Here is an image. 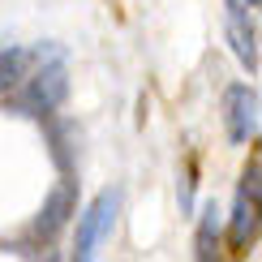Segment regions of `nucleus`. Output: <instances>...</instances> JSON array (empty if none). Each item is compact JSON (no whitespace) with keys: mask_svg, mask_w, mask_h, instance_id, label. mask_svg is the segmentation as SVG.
<instances>
[{"mask_svg":"<svg viewBox=\"0 0 262 262\" xmlns=\"http://www.w3.org/2000/svg\"><path fill=\"white\" fill-rule=\"evenodd\" d=\"M9 107H13L17 116H35V121H48V116H56V107L69 99V73H64L60 60L52 64H39L35 73L26 69V78H21L13 91L5 95Z\"/></svg>","mask_w":262,"mask_h":262,"instance_id":"nucleus-1","label":"nucleus"},{"mask_svg":"<svg viewBox=\"0 0 262 262\" xmlns=\"http://www.w3.org/2000/svg\"><path fill=\"white\" fill-rule=\"evenodd\" d=\"M116 215H121V189H103L86 211L78 215V236H73V258H95L107 236L116 228Z\"/></svg>","mask_w":262,"mask_h":262,"instance_id":"nucleus-2","label":"nucleus"},{"mask_svg":"<svg viewBox=\"0 0 262 262\" xmlns=\"http://www.w3.org/2000/svg\"><path fill=\"white\" fill-rule=\"evenodd\" d=\"M224 121H228V138L236 142V146H245V142L258 138V91L245 82L228 86L224 95Z\"/></svg>","mask_w":262,"mask_h":262,"instance_id":"nucleus-3","label":"nucleus"},{"mask_svg":"<svg viewBox=\"0 0 262 262\" xmlns=\"http://www.w3.org/2000/svg\"><path fill=\"white\" fill-rule=\"evenodd\" d=\"M224 30H228V43H232L236 60L249 73H258V26L249 17L245 0H224Z\"/></svg>","mask_w":262,"mask_h":262,"instance_id":"nucleus-4","label":"nucleus"},{"mask_svg":"<svg viewBox=\"0 0 262 262\" xmlns=\"http://www.w3.org/2000/svg\"><path fill=\"white\" fill-rule=\"evenodd\" d=\"M73 215H78V189H73V181H56V185H52V193L43 198V211H39V220H35V236L52 241Z\"/></svg>","mask_w":262,"mask_h":262,"instance_id":"nucleus-5","label":"nucleus"},{"mask_svg":"<svg viewBox=\"0 0 262 262\" xmlns=\"http://www.w3.org/2000/svg\"><path fill=\"white\" fill-rule=\"evenodd\" d=\"M30 64H35V56H30L26 48H5V52H0V99H5L21 78H26Z\"/></svg>","mask_w":262,"mask_h":262,"instance_id":"nucleus-6","label":"nucleus"},{"mask_svg":"<svg viewBox=\"0 0 262 262\" xmlns=\"http://www.w3.org/2000/svg\"><path fill=\"white\" fill-rule=\"evenodd\" d=\"M254 232H258V202H249L241 193L232 206V249H245L254 241Z\"/></svg>","mask_w":262,"mask_h":262,"instance_id":"nucleus-7","label":"nucleus"},{"mask_svg":"<svg viewBox=\"0 0 262 262\" xmlns=\"http://www.w3.org/2000/svg\"><path fill=\"white\" fill-rule=\"evenodd\" d=\"M215 245H220V206L215 202H206L202 206V220H198V254L202 262H211L215 258Z\"/></svg>","mask_w":262,"mask_h":262,"instance_id":"nucleus-8","label":"nucleus"},{"mask_svg":"<svg viewBox=\"0 0 262 262\" xmlns=\"http://www.w3.org/2000/svg\"><path fill=\"white\" fill-rule=\"evenodd\" d=\"M258 177H262V168H258V159H254L245 168V177H241V193H245L249 202H258Z\"/></svg>","mask_w":262,"mask_h":262,"instance_id":"nucleus-9","label":"nucleus"},{"mask_svg":"<svg viewBox=\"0 0 262 262\" xmlns=\"http://www.w3.org/2000/svg\"><path fill=\"white\" fill-rule=\"evenodd\" d=\"M245 5H249V9H258V5H262V0H245Z\"/></svg>","mask_w":262,"mask_h":262,"instance_id":"nucleus-10","label":"nucleus"}]
</instances>
